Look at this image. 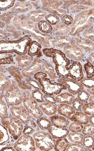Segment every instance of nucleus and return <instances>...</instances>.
I'll return each mask as SVG.
<instances>
[{
	"label": "nucleus",
	"instance_id": "nucleus-34",
	"mask_svg": "<svg viewBox=\"0 0 94 151\" xmlns=\"http://www.w3.org/2000/svg\"><path fill=\"white\" fill-rule=\"evenodd\" d=\"M68 129L70 132L81 133L83 128V125L77 122H73L68 126Z\"/></svg>",
	"mask_w": 94,
	"mask_h": 151
},
{
	"label": "nucleus",
	"instance_id": "nucleus-48",
	"mask_svg": "<svg viewBox=\"0 0 94 151\" xmlns=\"http://www.w3.org/2000/svg\"><path fill=\"white\" fill-rule=\"evenodd\" d=\"M94 115H92V116H89V122L90 124L92 125H94Z\"/></svg>",
	"mask_w": 94,
	"mask_h": 151
},
{
	"label": "nucleus",
	"instance_id": "nucleus-30",
	"mask_svg": "<svg viewBox=\"0 0 94 151\" xmlns=\"http://www.w3.org/2000/svg\"><path fill=\"white\" fill-rule=\"evenodd\" d=\"M94 103L88 102L84 103L81 111L88 116L94 115Z\"/></svg>",
	"mask_w": 94,
	"mask_h": 151
},
{
	"label": "nucleus",
	"instance_id": "nucleus-51",
	"mask_svg": "<svg viewBox=\"0 0 94 151\" xmlns=\"http://www.w3.org/2000/svg\"><path fill=\"white\" fill-rule=\"evenodd\" d=\"M1 22H0V27L1 26ZM1 30L0 29V40H1V39H2V38H4V37L2 35H1Z\"/></svg>",
	"mask_w": 94,
	"mask_h": 151
},
{
	"label": "nucleus",
	"instance_id": "nucleus-12",
	"mask_svg": "<svg viewBox=\"0 0 94 151\" xmlns=\"http://www.w3.org/2000/svg\"><path fill=\"white\" fill-rule=\"evenodd\" d=\"M68 68L69 77L79 82L84 78L83 67L80 61H73Z\"/></svg>",
	"mask_w": 94,
	"mask_h": 151
},
{
	"label": "nucleus",
	"instance_id": "nucleus-13",
	"mask_svg": "<svg viewBox=\"0 0 94 151\" xmlns=\"http://www.w3.org/2000/svg\"><path fill=\"white\" fill-rule=\"evenodd\" d=\"M49 119L52 126L56 128H67L70 124V120L60 115L56 114L49 116Z\"/></svg>",
	"mask_w": 94,
	"mask_h": 151
},
{
	"label": "nucleus",
	"instance_id": "nucleus-15",
	"mask_svg": "<svg viewBox=\"0 0 94 151\" xmlns=\"http://www.w3.org/2000/svg\"><path fill=\"white\" fill-rule=\"evenodd\" d=\"M9 106L4 98V94L3 92L0 93V118L1 119L11 118L10 110Z\"/></svg>",
	"mask_w": 94,
	"mask_h": 151
},
{
	"label": "nucleus",
	"instance_id": "nucleus-18",
	"mask_svg": "<svg viewBox=\"0 0 94 151\" xmlns=\"http://www.w3.org/2000/svg\"><path fill=\"white\" fill-rule=\"evenodd\" d=\"M53 139H58L67 137V135L70 133V131L67 128H58L53 126L50 129L47 131Z\"/></svg>",
	"mask_w": 94,
	"mask_h": 151
},
{
	"label": "nucleus",
	"instance_id": "nucleus-20",
	"mask_svg": "<svg viewBox=\"0 0 94 151\" xmlns=\"http://www.w3.org/2000/svg\"><path fill=\"white\" fill-rule=\"evenodd\" d=\"M54 97L58 104H66L70 105H72L73 100L75 98V95L69 92H62Z\"/></svg>",
	"mask_w": 94,
	"mask_h": 151
},
{
	"label": "nucleus",
	"instance_id": "nucleus-17",
	"mask_svg": "<svg viewBox=\"0 0 94 151\" xmlns=\"http://www.w3.org/2000/svg\"><path fill=\"white\" fill-rule=\"evenodd\" d=\"M75 112L72 105L66 104H59L57 105V113L60 116L67 119L73 116Z\"/></svg>",
	"mask_w": 94,
	"mask_h": 151
},
{
	"label": "nucleus",
	"instance_id": "nucleus-6",
	"mask_svg": "<svg viewBox=\"0 0 94 151\" xmlns=\"http://www.w3.org/2000/svg\"><path fill=\"white\" fill-rule=\"evenodd\" d=\"M38 81L42 87V92L44 94L50 96L57 95L63 90H67L65 86L55 81H52L49 78L39 79Z\"/></svg>",
	"mask_w": 94,
	"mask_h": 151
},
{
	"label": "nucleus",
	"instance_id": "nucleus-50",
	"mask_svg": "<svg viewBox=\"0 0 94 151\" xmlns=\"http://www.w3.org/2000/svg\"><path fill=\"white\" fill-rule=\"evenodd\" d=\"M94 95H90L89 97L88 102H91V103H94Z\"/></svg>",
	"mask_w": 94,
	"mask_h": 151
},
{
	"label": "nucleus",
	"instance_id": "nucleus-40",
	"mask_svg": "<svg viewBox=\"0 0 94 151\" xmlns=\"http://www.w3.org/2000/svg\"><path fill=\"white\" fill-rule=\"evenodd\" d=\"M82 85L87 88H90L94 87V77L92 78H84L80 81Z\"/></svg>",
	"mask_w": 94,
	"mask_h": 151
},
{
	"label": "nucleus",
	"instance_id": "nucleus-22",
	"mask_svg": "<svg viewBox=\"0 0 94 151\" xmlns=\"http://www.w3.org/2000/svg\"><path fill=\"white\" fill-rule=\"evenodd\" d=\"M89 116L82 111H76L68 119L71 122H78L84 125L89 124Z\"/></svg>",
	"mask_w": 94,
	"mask_h": 151
},
{
	"label": "nucleus",
	"instance_id": "nucleus-11",
	"mask_svg": "<svg viewBox=\"0 0 94 151\" xmlns=\"http://www.w3.org/2000/svg\"><path fill=\"white\" fill-rule=\"evenodd\" d=\"M42 60L39 58H34L32 63L27 67L24 68L21 70L22 74L25 78L32 77L36 73L41 70Z\"/></svg>",
	"mask_w": 94,
	"mask_h": 151
},
{
	"label": "nucleus",
	"instance_id": "nucleus-44",
	"mask_svg": "<svg viewBox=\"0 0 94 151\" xmlns=\"http://www.w3.org/2000/svg\"><path fill=\"white\" fill-rule=\"evenodd\" d=\"M43 98L45 102H47V103L52 104H56V103H57L56 99L53 96H50V95L44 94L43 95Z\"/></svg>",
	"mask_w": 94,
	"mask_h": 151
},
{
	"label": "nucleus",
	"instance_id": "nucleus-24",
	"mask_svg": "<svg viewBox=\"0 0 94 151\" xmlns=\"http://www.w3.org/2000/svg\"><path fill=\"white\" fill-rule=\"evenodd\" d=\"M36 122L37 123L39 129L41 131L47 132L53 127L49 119L44 116L36 119Z\"/></svg>",
	"mask_w": 94,
	"mask_h": 151
},
{
	"label": "nucleus",
	"instance_id": "nucleus-2",
	"mask_svg": "<svg viewBox=\"0 0 94 151\" xmlns=\"http://www.w3.org/2000/svg\"><path fill=\"white\" fill-rule=\"evenodd\" d=\"M31 41L28 35L24 36L16 40H0V54L14 52L17 55L26 54Z\"/></svg>",
	"mask_w": 94,
	"mask_h": 151
},
{
	"label": "nucleus",
	"instance_id": "nucleus-32",
	"mask_svg": "<svg viewBox=\"0 0 94 151\" xmlns=\"http://www.w3.org/2000/svg\"><path fill=\"white\" fill-rule=\"evenodd\" d=\"M31 96L38 103H43L45 101L43 98V94L39 89H35L31 93Z\"/></svg>",
	"mask_w": 94,
	"mask_h": 151
},
{
	"label": "nucleus",
	"instance_id": "nucleus-9",
	"mask_svg": "<svg viewBox=\"0 0 94 151\" xmlns=\"http://www.w3.org/2000/svg\"><path fill=\"white\" fill-rule=\"evenodd\" d=\"M57 81L65 86L68 92L74 95H77L84 89V86L80 82L73 78H61L57 79Z\"/></svg>",
	"mask_w": 94,
	"mask_h": 151
},
{
	"label": "nucleus",
	"instance_id": "nucleus-5",
	"mask_svg": "<svg viewBox=\"0 0 94 151\" xmlns=\"http://www.w3.org/2000/svg\"><path fill=\"white\" fill-rule=\"evenodd\" d=\"M23 104L29 114L36 120L44 116L38 106V103L31 96L29 91H24Z\"/></svg>",
	"mask_w": 94,
	"mask_h": 151
},
{
	"label": "nucleus",
	"instance_id": "nucleus-19",
	"mask_svg": "<svg viewBox=\"0 0 94 151\" xmlns=\"http://www.w3.org/2000/svg\"><path fill=\"white\" fill-rule=\"evenodd\" d=\"M34 58L32 56L26 55H17L15 58L16 66L19 68H26L32 63Z\"/></svg>",
	"mask_w": 94,
	"mask_h": 151
},
{
	"label": "nucleus",
	"instance_id": "nucleus-3",
	"mask_svg": "<svg viewBox=\"0 0 94 151\" xmlns=\"http://www.w3.org/2000/svg\"><path fill=\"white\" fill-rule=\"evenodd\" d=\"M33 137L35 141L36 150L39 151H51L54 148L56 139L46 131L38 130L33 133Z\"/></svg>",
	"mask_w": 94,
	"mask_h": 151
},
{
	"label": "nucleus",
	"instance_id": "nucleus-27",
	"mask_svg": "<svg viewBox=\"0 0 94 151\" xmlns=\"http://www.w3.org/2000/svg\"><path fill=\"white\" fill-rule=\"evenodd\" d=\"M84 135L81 133L70 132L67 136V139L70 143L82 145Z\"/></svg>",
	"mask_w": 94,
	"mask_h": 151
},
{
	"label": "nucleus",
	"instance_id": "nucleus-45",
	"mask_svg": "<svg viewBox=\"0 0 94 151\" xmlns=\"http://www.w3.org/2000/svg\"><path fill=\"white\" fill-rule=\"evenodd\" d=\"M34 79L36 80H38L39 79H42V78H48V76L46 73H43L41 71H38L36 73L35 75L33 76Z\"/></svg>",
	"mask_w": 94,
	"mask_h": 151
},
{
	"label": "nucleus",
	"instance_id": "nucleus-7",
	"mask_svg": "<svg viewBox=\"0 0 94 151\" xmlns=\"http://www.w3.org/2000/svg\"><path fill=\"white\" fill-rule=\"evenodd\" d=\"M14 148L17 151H33L36 150L34 139L30 135H21L14 144Z\"/></svg>",
	"mask_w": 94,
	"mask_h": 151
},
{
	"label": "nucleus",
	"instance_id": "nucleus-35",
	"mask_svg": "<svg viewBox=\"0 0 94 151\" xmlns=\"http://www.w3.org/2000/svg\"><path fill=\"white\" fill-rule=\"evenodd\" d=\"M94 137L91 136H84L82 145L87 148L91 149L94 146Z\"/></svg>",
	"mask_w": 94,
	"mask_h": 151
},
{
	"label": "nucleus",
	"instance_id": "nucleus-33",
	"mask_svg": "<svg viewBox=\"0 0 94 151\" xmlns=\"http://www.w3.org/2000/svg\"><path fill=\"white\" fill-rule=\"evenodd\" d=\"M84 67L87 78H92L94 77V65L92 64L91 63L87 61L84 64Z\"/></svg>",
	"mask_w": 94,
	"mask_h": 151
},
{
	"label": "nucleus",
	"instance_id": "nucleus-49",
	"mask_svg": "<svg viewBox=\"0 0 94 151\" xmlns=\"http://www.w3.org/2000/svg\"><path fill=\"white\" fill-rule=\"evenodd\" d=\"M86 91H87L90 95H94V87H93V88H88Z\"/></svg>",
	"mask_w": 94,
	"mask_h": 151
},
{
	"label": "nucleus",
	"instance_id": "nucleus-43",
	"mask_svg": "<svg viewBox=\"0 0 94 151\" xmlns=\"http://www.w3.org/2000/svg\"><path fill=\"white\" fill-rule=\"evenodd\" d=\"M24 126L23 131L22 132V134L24 135H31L33 134L35 132V129L33 128L30 125H25Z\"/></svg>",
	"mask_w": 94,
	"mask_h": 151
},
{
	"label": "nucleus",
	"instance_id": "nucleus-21",
	"mask_svg": "<svg viewBox=\"0 0 94 151\" xmlns=\"http://www.w3.org/2000/svg\"><path fill=\"white\" fill-rule=\"evenodd\" d=\"M41 45L35 41H31L30 44L27 50V54L31 56H36L37 58L42 56V53L41 51Z\"/></svg>",
	"mask_w": 94,
	"mask_h": 151
},
{
	"label": "nucleus",
	"instance_id": "nucleus-46",
	"mask_svg": "<svg viewBox=\"0 0 94 151\" xmlns=\"http://www.w3.org/2000/svg\"><path fill=\"white\" fill-rule=\"evenodd\" d=\"M62 20L66 24L70 25L73 23V19L72 17L69 15L65 16L62 18Z\"/></svg>",
	"mask_w": 94,
	"mask_h": 151
},
{
	"label": "nucleus",
	"instance_id": "nucleus-39",
	"mask_svg": "<svg viewBox=\"0 0 94 151\" xmlns=\"http://www.w3.org/2000/svg\"><path fill=\"white\" fill-rule=\"evenodd\" d=\"M14 2L15 1H0V12L12 7Z\"/></svg>",
	"mask_w": 94,
	"mask_h": 151
},
{
	"label": "nucleus",
	"instance_id": "nucleus-16",
	"mask_svg": "<svg viewBox=\"0 0 94 151\" xmlns=\"http://www.w3.org/2000/svg\"><path fill=\"white\" fill-rule=\"evenodd\" d=\"M38 106L43 114L48 116H51L56 115L57 113V105L55 104L45 102L39 103Z\"/></svg>",
	"mask_w": 94,
	"mask_h": 151
},
{
	"label": "nucleus",
	"instance_id": "nucleus-31",
	"mask_svg": "<svg viewBox=\"0 0 94 151\" xmlns=\"http://www.w3.org/2000/svg\"><path fill=\"white\" fill-rule=\"evenodd\" d=\"M81 133L84 136H91L93 137L94 134V125L90 123L83 125V128L81 131Z\"/></svg>",
	"mask_w": 94,
	"mask_h": 151
},
{
	"label": "nucleus",
	"instance_id": "nucleus-38",
	"mask_svg": "<svg viewBox=\"0 0 94 151\" xmlns=\"http://www.w3.org/2000/svg\"><path fill=\"white\" fill-rule=\"evenodd\" d=\"M90 95L87 91L83 90L77 94V98L84 103H88Z\"/></svg>",
	"mask_w": 94,
	"mask_h": 151
},
{
	"label": "nucleus",
	"instance_id": "nucleus-28",
	"mask_svg": "<svg viewBox=\"0 0 94 151\" xmlns=\"http://www.w3.org/2000/svg\"><path fill=\"white\" fill-rule=\"evenodd\" d=\"M14 62L13 55L12 53L0 54V65L13 64Z\"/></svg>",
	"mask_w": 94,
	"mask_h": 151
},
{
	"label": "nucleus",
	"instance_id": "nucleus-25",
	"mask_svg": "<svg viewBox=\"0 0 94 151\" xmlns=\"http://www.w3.org/2000/svg\"><path fill=\"white\" fill-rule=\"evenodd\" d=\"M70 144V142L66 137L56 139L53 149L56 151H66Z\"/></svg>",
	"mask_w": 94,
	"mask_h": 151
},
{
	"label": "nucleus",
	"instance_id": "nucleus-42",
	"mask_svg": "<svg viewBox=\"0 0 94 151\" xmlns=\"http://www.w3.org/2000/svg\"><path fill=\"white\" fill-rule=\"evenodd\" d=\"M84 103L81 102L78 98H75L73 100L72 106L75 111H80L82 110V108Z\"/></svg>",
	"mask_w": 94,
	"mask_h": 151
},
{
	"label": "nucleus",
	"instance_id": "nucleus-37",
	"mask_svg": "<svg viewBox=\"0 0 94 151\" xmlns=\"http://www.w3.org/2000/svg\"><path fill=\"white\" fill-rule=\"evenodd\" d=\"M25 80L27 82L28 84H29L30 86H31L32 88H34L35 89H39L40 90H42V87L41 86L39 82L34 78H33L32 77L25 78Z\"/></svg>",
	"mask_w": 94,
	"mask_h": 151
},
{
	"label": "nucleus",
	"instance_id": "nucleus-10",
	"mask_svg": "<svg viewBox=\"0 0 94 151\" xmlns=\"http://www.w3.org/2000/svg\"><path fill=\"white\" fill-rule=\"evenodd\" d=\"M24 125L21 121L13 116L10 118L8 131L11 137L14 141H16L22 134Z\"/></svg>",
	"mask_w": 94,
	"mask_h": 151
},
{
	"label": "nucleus",
	"instance_id": "nucleus-4",
	"mask_svg": "<svg viewBox=\"0 0 94 151\" xmlns=\"http://www.w3.org/2000/svg\"><path fill=\"white\" fill-rule=\"evenodd\" d=\"M24 91L19 87L15 81L11 80L10 86L4 94L7 104L10 107L21 105L24 96Z\"/></svg>",
	"mask_w": 94,
	"mask_h": 151
},
{
	"label": "nucleus",
	"instance_id": "nucleus-8",
	"mask_svg": "<svg viewBox=\"0 0 94 151\" xmlns=\"http://www.w3.org/2000/svg\"><path fill=\"white\" fill-rule=\"evenodd\" d=\"M10 110L12 116L18 119L24 125L29 124L33 118L23 105L10 107Z\"/></svg>",
	"mask_w": 94,
	"mask_h": 151
},
{
	"label": "nucleus",
	"instance_id": "nucleus-1",
	"mask_svg": "<svg viewBox=\"0 0 94 151\" xmlns=\"http://www.w3.org/2000/svg\"><path fill=\"white\" fill-rule=\"evenodd\" d=\"M43 52L44 55L52 58L58 76L61 78L69 77L68 67L71 63L65 53L59 50L53 48L43 49Z\"/></svg>",
	"mask_w": 94,
	"mask_h": 151
},
{
	"label": "nucleus",
	"instance_id": "nucleus-23",
	"mask_svg": "<svg viewBox=\"0 0 94 151\" xmlns=\"http://www.w3.org/2000/svg\"><path fill=\"white\" fill-rule=\"evenodd\" d=\"M8 71L11 76L14 78V80L16 83L20 82L25 79L21 72L20 68L15 65L9 66L7 68Z\"/></svg>",
	"mask_w": 94,
	"mask_h": 151
},
{
	"label": "nucleus",
	"instance_id": "nucleus-26",
	"mask_svg": "<svg viewBox=\"0 0 94 151\" xmlns=\"http://www.w3.org/2000/svg\"><path fill=\"white\" fill-rule=\"evenodd\" d=\"M11 80L5 73L0 71V91L5 92L10 86Z\"/></svg>",
	"mask_w": 94,
	"mask_h": 151
},
{
	"label": "nucleus",
	"instance_id": "nucleus-41",
	"mask_svg": "<svg viewBox=\"0 0 94 151\" xmlns=\"http://www.w3.org/2000/svg\"><path fill=\"white\" fill-rule=\"evenodd\" d=\"M46 21L48 22V23L51 25L56 24L57 23L59 22V17L53 14H50L45 17Z\"/></svg>",
	"mask_w": 94,
	"mask_h": 151
},
{
	"label": "nucleus",
	"instance_id": "nucleus-36",
	"mask_svg": "<svg viewBox=\"0 0 94 151\" xmlns=\"http://www.w3.org/2000/svg\"><path fill=\"white\" fill-rule=\"evenodd\" d=\"M86 148L82 145L70 143L66 151H85Z\"/></svg>",
	"mask_w": 94,
	"mask_h": 151
},
{
	"label": "nucleus",
	"instance_id": "nucleus-47",
	"mask_svg": "<svg viewBox=\"0 0 94 151\" xmlns=\"http://www.w3.org/2000/svg\"><path fill=\"white\" fill-rule=\"evenodd\" d=\"M1 151H16L15 149L14 148V147H5L3 148Z\"/></svg>",
	"mask_w": 94,
	"mask_h": 151
},
{
	"label": "nucleus",
	"instance_id": "nucleus-14",
	"mask_svg": "<svg viewBox=\"0 0 94 151\" xmlns=\"http://www.w3.org/2000/svg\"><path fill=\"white\" fill-rule=\"evenodd\" d=\"M40 71L46 73L50 79H56L58 77L54 65L49 61L42 60Z\"/></svg>",
	"mask_w": 94,
	"mask_h": 151
},
{
	"label": "nucleus",
	"instance_id": "nucleus-29",
	"mask_svg": "<svg viewBox=\"0 0 94 151\" xmlns=\"http://www.w3.org/2000/svg\"><path fill=\"white\" fill-rule=\"evenodd\" d=\"M38 27L39 31L44 34L49 33L52 30V27L46 21H40L38 23Z\"/></svg>",
	"mask_w": 94,
	"mask_h": 151
}]
</instances>
